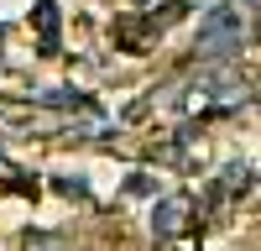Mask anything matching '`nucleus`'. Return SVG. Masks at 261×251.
Returning a JSON list of instances; mask_svg holds the SVG:
<instances>
[{
    "instance_id": "obj_3",
    "label": "nucleus",
    "mask_w": 261,
    "mask_h": 251,
    "mask_svg": "<svg viewBox=\"0 0 261 251\" xmlns=\"http://www.w3.org/2000/svg\"><path fill=\"white\" fill-rule=\"evenodd\" d=\"M188 199L183 194H167L157 209H151V236H157V241H172V236H183V230H188Z\"/></svg>"
},
{
    "instance_id": "obj_4",
    "label": "nucleus",
    "mask_w": 261,
    "mask_h": 251,
    "mask_svg": "<svg viewBox=\"0 0 261 251\" xmlns=\"http://www.w3.org/2000/svg\"><path fill=\"white\" fill-rule=\"evenodd\" d=\"M21 251H73L63 236H53V230H27L21 236Z\"/></svg>"
},
{
    "instance_id": "obj_5",
    "label": "nucleus",
    "mask_w": 261,
    "mask_h": 251,
    "mask_svg": "<svg viewBox=\"0 0 261 251\" xmlns=\"http://www.w3.org/2000/svg\"><path fill=\"white\" fill-rule=\"evenodd\" d=\"M136 6H146V0H136Z\"/></svg>"
},
{
    "instance_id": "obj_1",
    "label": "nucleus",
    "mask_w": 261,
    "mask_h": 251,
    "mask_svg": "<svg viewBox=\"0 0 261 251\" xmlns=\"http://www.w3.org/2000/svg\"><path fill=\"white\" fill-rule=\"evenodd\" d=\"M241 42H246V21L235 6H209L199 16V37H193V53H199L204 63H225L241 53Z\"/></svg>"
},
{
    "instance_id": "obj_2",
    "label": "nucleus",
    "mask_w": 261,
    "mask_h": 251,
    "mask_svg": "<svg viewBox=\"0 0 261 251\" xmlns=\"http://www.w3.org/2000/svg\"><path fill=\"white\" fill-rule=\"evenodd\" d=\"M251 94V84H246V73L235 68V63L225 58V63H204L199 68V79H193V105H214V110H230V105H241Z\"/></svg>"
}]
</instances>
